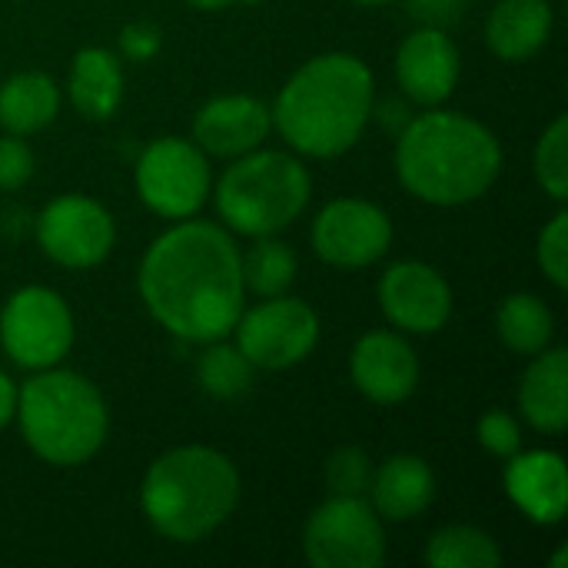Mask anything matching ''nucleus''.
Listing matches in <instances>:
<instances>
[{
    "label": "nucleus",
    "mask_w": 568,
    "mask_h": 568,
    "mask_svg": "<svg viewBox=\"0 0 568 568\" xmlns=\"http://www.w3.org/2000/svg\"><path fill=\"white\" fill-rule=\"evenodd\" d=\"M359 7H383V3H396V0H353Z\"/></svg>",
    "instance_id": "obj_36"
},
{
    "label": "nucleus",
    "mask_w": 568,
    "mask_h": 568,
    "mask_svg": "<svg viewBox=\"0 0 568 568\" xmlns=\"http://www.w3.org/2000/svg\"><path fill=\"white\" fill-rule=\"evenodd\" d=\"M23 443L50 466H80L100 453L110 433V413L100 389L73 369H37L17 389Z\"/></svg>",
    "instance_id": "obj_5"
},
{
    "label": "nucleus",
    "mask_w": 568,
    "mask_h": 568,
    "mask_svg": "<svg viewBox=\"0 0 568 568\" xmlns=\"http://www.w3.org/2000/svg\"><path fill=\"white\" fill-rule=\"evenodd\" d=\"M196 379L213 399H240L253 386V363L240 353L236 343L213 339L196 363Z\"/></svg>",
    "instance_id": "obj_26"
},
{
    "label": "nucleus",
    "mask_w": 568,
    "mask_h": 568,
    "mask_svg": "<svg viewBox=\"0 0 568 568\" xmlns=\"http://www.w3.org/2000/svg\"><path fill=\"white\" fill-rule=\"evenodd\" d=\"M409 13L423 23V27H439L449 30L453 23L463 20L469 0H406Z\"/></svg>",
    "instance_id": "obj_33"
},
{
    "label": "nucleus",
    "mask_w": 568,
    "mask_h": 568,
    "mask_svg": "<svg viewBox=\"0 0 568 568\" xmlns=\"http://www.w3.org/2000/svg\"><path fill=\"white\" fill-rule=\"evenodd\" d=\"M373 469H376L373 459L359 446H343L323 466L326 493L329 496H366L369 483H373Z\"/></svg>",
    "instance_id": "obj_28"
},
{
    "label": "nucleus",
    "mask_w": 568,
    "mask_h": 568,
    "mask_svg": "<svg viewBox=\"0 0 568 568\" xmlns=\"http://www.w3.org/2000/svg\"><path fill=\"white\" fill-rule=\"evenodd\" d=\"M243 286L256 296H280L296 280V253L276 236H256V243L240 253Z\"/></svg>",
    "instance_id": "obj_25"
},
{
    "label": "nucleus",
    "mask_w": 568,
    "mask_h": 568,
    "mask_svg": "<svg viewBox=\"0 0 568 568\" xmlns=\"http://www.w3.org/2000/svg\"><path fill=\"white\" fill-rule=\"evenodd\" d=\"M376 103V80L356 53H320L306 60L276 93L270 113L293 153L333 160L356 146Z\"/></svg>",
    "instance_id": "obj_2"
},
{
    "label": "nucleus",
    "mask_w": 568,
    "mask_h": 568,
    "mask_svg": "<svg viewBox=\"0 0 568 568\" xmlns=\"http://www.w3.org/2000/svg\"><path fill=\"white\" fill-rule=\"evenodd\" d=\"M503 170L496 133L469 113L429 106L406 120L396 143L399 183L429 206H466L479 200Z\"/></svg>",
    "instance_id": "obj_3"
},
{
    "label": "nucleus",
    "mask_w": 568,
    "mask_h": 568,
    "mask_svg": "<svg viewBox=\"0 0 568 568\" xmlns=\"http://www.w3.org/2000/svg\"><path fill=\"white\" fill-rule=\"evenodd\" d=\"M463 73L459 47L439 27L413 30L396 50V80L399 90L423 106H443Z\"/></svg>",
    "instance_id": "obj_15"
},
{
    "label": "nucleus",
    "mask_w": 568,
    "mask_h": 568,
    "mask_svg": "<svg viewBox=\"0 0 568 568\" xmlns=\"http://www.w3.org/2000/svg\"><path fill=\"white\" fill-rule=\"evenodd\" d=\"M423 559L433 568H499L503 549L489 532L453 523L429 536Z\"/></svg>",
    "instance_id": "obj_24"
},
{
    "label": "nucleus",
    "mask_w": 568,
    "mask_h": 568,
    "mask_svg": "<svg viewBox=\"0 0 568 568\" xmlns=\"http://www.w3.org/2000/svg\"><path fill=\"white\" fill-rule=\"evenodd\" d=\"M353 386L376 406L406 403L419 386V359L403 333L373 329L356 339L349 353Z\"/></svg>",
    "instance_id": "obj_14"
},
{
    "label": "nucleus",
    "mask_w": 568,
    "mask_h": 568,
    "mask_svg": "<svg viewBox=\"0 0 568 568\" xmlns=\"http://www.w3.org/2000/svg\"><path fill=\"white\" fill-rule=\"evenodd\" d=\"M310 193V173L293 153L256 146L223 170L216 183V213L233 233L253 240L276 236L303 216Z\"/></svg>",
    "instance_id": "obj_6"
},
{
    "label": "nucleus",
    "mask_w": 568,
    "mask_h": 568,
    "mask_svg": "<svg viewBox=\"0 0 568 568\" xmlns=\"http://www.w3.org/2000/svg\"><path fill=\"white\" fill-rule=\"evenodd\" d=\"M60 110V87L40 70L13 73L0 83V126L17 136H30L53 123Z\"/></svg>",
    "instance_id": "obj_22"
},
{
    "label": "nucleus",
    "mask_w": 568,
    "mask_h": 568,
    "mask_svg": "<svg viewBox=\"0 0 568 568\" xmlns=\"http://www.w3.org/2000/svg\"><path fill=\"white\" fill-rule=\"evenodd\" d=\"M67 97L80 116L93 123L110 120L123 100V67L116 53H110L106 47L77 50L67 77Z\"/></svg>",
    "instance_id": "obj_21"
},
{
    "label": "nucleus",
    "mask_w": 568,
    "mask_h": 568,
    "mask_svg": "<svg viewBox=\"0 0 568 568\" xmlns=\"http://www.w3.org/2000/svg\"><path fill=\"white\" fill-rule=\"evenodd\" d=\"M116 223L110 210L83 193H63L50 200L37 220L40 250L67 270H90L113 250Z\"/></svg>",
    "instance_id": "obj_11"
},
{
    "label": "nucleus",
    "mask_w": 568,
    "mask_h": 568,
    "mask_svg": "<svg viewBox=\"0 0 568 568\" xmlns=\"http://www.w3.org/2000/svg\"><path fill=\"white\" fill-rule=\"evenodd\" d=\"M303 552L316 568H376L386 559L383 519L366 496H329L303 526Z\"/></svg>",
    "instance_id": "obj_7"
},
{
    "label": "nucleus",
    "mask_w": 568,
    "mask_h": 568,
    "mask_svg": "<svg viewBox=\"0 0 568 568\" xmlns=\"http://www.w3.org/2000/svg\"><path fill=\"white\" fill-rule=\"evenodd\" d=\"M136 290L150 316L183 343L226 339L246 306L240 246L206 220H180L143 253Z\"/></svg>",
    "instance_id": "obj_1"
},
{
    "label": "nucleus",
    "mask_w": 568,
    "mask_h": 568,
    "mask_svg": "<svg viewBox=\"0 0 568 568\" xmlns=\"http://www.w3.org/2000/svg\"><path fill=\"white\" fill-rule=\"evenodd\" d=\"M313 250L336 270H363L389 253L393 223L389 213L369 200L339 196L313 220Z\"/></svg>",
    "instance_id": "obj_12"
},
{
    "label": "nucleus",
    "mask_w": 568,
    "mask_h": 568,
    "mask_svg": "<svg viewBox=\"0 0 568 568\" xmlns=\"http://www.w3.org/2000/svg\"><path fill=\"white\" fill-rule=\"evenodd\" d=\"M383 316L409 333V336H433L453 316V290L446 276L419 260L393 263L376 286Z\"/></svg>",
    "instance_id": "obj_13"
},
{
    "label": "nucleus",
    "mask_w": 568,
    "mask_h": 568,
    "mask_svg": "<svg viewBox=\"0 0 568 568\" xmlns=\"http://www.w3.org/2000/svg\"><path fill=\"white\" fill-rule=\"evenodd\" d=\"M496 333L506 349L519 356H536L552 343L556 316L532 293H509L496 310Z\"/></svg>",
    "instance_id": "obj_23"
},
{
    "label": "nucleus",
    "mask_w": 568,
    "mask_h": 568,
    "mask_svg": "<svg viewBox=\"0 0 568 568\" xmlns=\"http://www.w3.org/2000/svg\"><path fill=\"white\" fill-rule=\"evenodd\" d=\"M33 166H37V160L23 136H17V133L0 136V190L13 193V190L27 186L33 176Z\"/></svg>",
    "instance_id": "obj_31"
},
{
    "label": "nucleus",
    "mask_w": 568,
    "mask_h": 568,
    "mask_svg": "<svg viewBox=\"0 0 568 568\" xmlns=\"http://www.w3.org/2000/svg\"><path fill=\"white\" fill-rule=\"evenodd\" d=\"M0 346L23 369H50L73 346V313L47 286L17 290L0 310Z\"/></svg>",
    "instance_id": "obj_9"
},
{
    "label": "nucleus",
    "mask_w": 568,
    "mask_h": 568,
    "mask_svg": "<svg viewBox=\"0 0 568 568\" xmlns=\"http://www.w3.org/2000/svg\"><path fill=\"white\" fill-rule=\"evenodd\" d=\"M13 413H17V386H13V379L0 369V429L13 419Z\"/></svg>",
    "instance_id": "obj_34"
},
{
    "label": "nucleus",
    "mask_w": 568,
    "mask_h": 568,
    "mask_svg": "<svg viewBox=\"0 0 568 568\" xmlns=\"http://www.w3.org/2000/svg\"><path fill=\"white\" fill-rule=\"evenodd\" d=\"M476 439L486 453L499 456V459H509L523 449V429L516 423V416L503 413V409H489L479 416L476 423Z\"/></svg>",
    "instance_id": "obj_30"
},
{
    "label": "nucleus",
    "mask_w": 568,
    "mask_h": 568,
    "mask_svg": "<svg viewBox=\"0 0 568 568\" xmlns=\"http://www.w3.org/2000/svg\"><path fill=\"white\" fill-rule=\"evenodd\" d=\"M532 170L546 196L556 203L568 200V116H556L536 143Z\"/></svg>",
    "instance_id": "obj_27"
},
{
    "label": "nucleus",
    "mask_w": 568,
    "mask_h": 568,
    "mask_svg": "<svg viewBox=\"0 0 568 568\" xmlns=\"http://www.w3.org/2000/svg\"><path fill=\"white\" fill-rule=\"evenodd\" d=\"M186 3L196 7V10H223V7H230L236 0H186Z\"/></svg>",
    "instance_id": "obj_35"
},
{
    "label": "nucleus",
    "mask_w": 568,
    "mask_h": 568,
    "mask_svg": "<svg viewBox=\"0 0 568 568\" xmlns=\"http://www.w3.org/2000/svg\"><path fill=\"white\" fill-rule=\"evenodd\" d=\"M133 183L143 206H150L156 216L186 220L206 203L213 176L206 153L193 140L160 136L140 153Z\"/></svg>",
    "instance_id": "obj_8"
},
{
    "label": "nucleus",
    "mask_w": 568,
    "mask_h": 568,
    "mask_svg": "<svg viewBox=\"0 0 568 568\" xmlns=\"http://www.w3.org/2000/svg\"><path fill=\"white\" fill-rule=\"evenodd\" d=\"M233 333L253 369H290L316 349L320 316L310 303L280 293L250 310L243 306Z\"/></svg>",
    "instance_id": "obj_10"
},
{
    "label": "nucleus",
    "mask_w": 568,
    "mask_h": 568,
    "mask_svg": "<svg viewBox=\"0 0 568 568\" xmlns=\"http://www.w3.org/2000/svg\"><path fill=\"white\" fill-rule=\"evenodd\" d=\"M519 409L539 433H562L568 426V349H542L519 383Z\"/></svg>",
    "instance_id": "obj_19"
},
{
    "label": "nucleus",
    "mask_w": 568,
    "mask_h": 568,
    "mask_svg": "<svg viewBox=\"0 0 568 568\" xmlns=\"http://www.w3.org/2000/svg\"><path fill=\"white\" fill-rule=\"evenodd\" d=\"M163 47V33L150 23V20H133L120 30V53L126 60H153Z\"/></svg>",
    "instance_id": "obj_32"
},
{
    "label": "nucleus",
    "mask_w": 568,
    "mask_h": 568,
    "mask_svg": "<svg viewBox=\"0 0 568 568\" xmlns=\"http://www.w3.org/2000/svg\"><path fill=\"white\" fill-rule=\"evenodd\" d=\"M552 23L549 0H499L486 20V43L499 60L523 63L549 43Z\"/></svg>",
    "instance_id": "obj_20"
},
{
    "label": "nucleus",
    "mask_w": 568,
    "mask_h": 568,
    "mask_svg": "<svg viewBox=\"0 0 568 568\" xmlns=\"http://www.w3.org/2000/svg\"><path fill=\"white\" fill-rule=\"evenodd\" d=\"M503 486L509 503L536 526H559L568 509L566 459L556 449L516 453L506 459Z\"/></svg>",
    "instance_id": "obj_17"
},
{
    "label": "nucleus",
    "mask_w": 568,
    "mask_h": 568,
    "mask_svg": "<svg viewBox=\"0 0 568 568\" xmlns=\"http://www.w3.org/2000/svg\"><path fill=\"white\" fill-rule=\"evenodd\" d=\"M436 496V476L423 456L396 453L379 469H373L369 483V506L386 523H409L429 509Z\"/></svg>",
    "instance_id": "obj_18"
},
{
    "label": "nucleus",
    "mask_w": 568,
    "mask_h": 568,
    "mask_svg": "<svg viewBox=\"0 0 568 568\" xmlns=\"http://www.w3.org/2000/svg\"><path fill=\"white\" fill-rule=\"evenodd\" d=\"M240 503V473L213 446H176L156 456L140 486L146 523L170 542L213 536Z\"/></svg>",
    "instance_id": "obj_4"
},
{
    "label": "nucleus",
    "mask_w": 568,
    "mask_h": 568,
    "mask_svg": "<svg viewBox=\"0 0 568 568\" xmlns=\"http://www.w3.org/2000/svg\"><path fill=\"white\" fill-rule=\"evenodd\" d=\"M536 260L542 266V273L549 276L552 286L566 290L568 286V213L559 210L539 233V246H536Z\"/></svg>",
    "instance_id": "obj_29"
},
{
    "label": "nucleus",
    "mask_w": 568,
    "mask_h": 568,
    "mask_svg": "<svg viewBox=\"0 0 568 568\" xmlns=\"http://www.w3.org/2000/svg\"><path fill=\"white\" fill-rule=\"evenodd\" d=\"M273 130V113L263 100L250 93H223L200 106L193 116V143L223 160H236L266 143Z\"/></svg>",
    "instance_id": "obj_16"
}]
</instances>
